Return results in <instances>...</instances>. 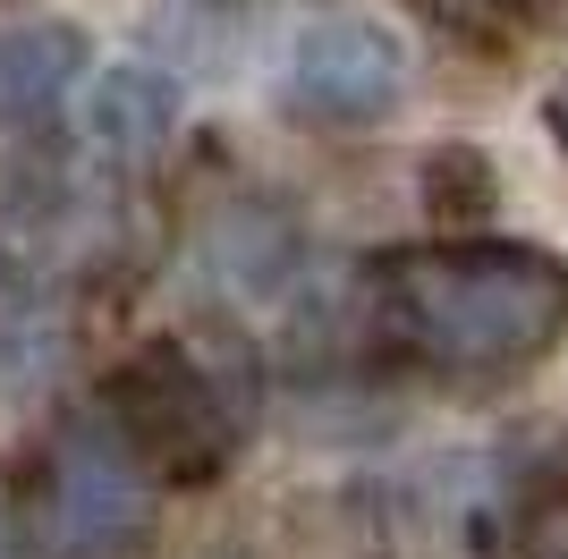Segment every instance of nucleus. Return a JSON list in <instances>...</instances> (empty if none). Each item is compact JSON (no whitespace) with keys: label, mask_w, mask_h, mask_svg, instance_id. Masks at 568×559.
Listing matches in <instances>:
<instances>
[{"label":"nucleus","mask_w":568,"mask_h":559,"mask_svg":"<svg viewBox=\"0 0 568 559\" xmlns=\"http://www.w3.org/2000/svg\"><path fill=\"white\" fill-rule=\"evenodd\" d=\"M374 339L442 382H509L568 339V263L518 237L390 246L365 272Z\"/></svg>","instance_id":"1"},{"label":"nucleus","mask_w":568,"mask_h":559,"mask_svg":"<svg viewBox=\"0 0 568 559\" xmlns=\"http://www.w3.org/2000/svg\"><path fill=\"white\" fill-rule=\"evenodd\" d=\"M102 424L136 449V466L153 484H221L246 449V416L221 390V373L187 348V339H144L102 373Z\"/></svg>","instance_id":"2"},{"label":"nucleus","mask_w":568,"mask_h":559,"mask_svg":"<svg viewBox=\"0 0 568 559\" xmlns=\"http://www.w3.org/2000/svg\"><path fill=\"white\" fill-rule=\"evenodd\" d=\"M153 535V475L102 416H60L34 449L26 542L51 559H136Z\"/></svg>","instance_id":"3"},{"label":"nucleus","mask_w":568,"mask_h":559,"mask_svg":"<svg viewBox=\"0 0 568 559\" xmlns=\"http://www.w3.org/2000/svg\"><path fill=\"white\" fill-rule=\"evenodd\" d=\"M281 93H288V111L314 119V128H374V119L399 111V93H407V51L374 18H323L297 34Z\"/></svg>","instance_id":"4"},{"label":"nucleus","mask_w":568,"mask_h":559,"mask_svg":"<svg viewBox=\"0 0 568 559\" xmlns=\"http://www.w3.org/2000/svg\"><path fill=\"white\" fill-rule=\"evenodd\" d=\"M85 77V34L60 18L0 26V128H43Z\"/></svg>","instance_id":"5"},{"label":"nucleus","mask_w":568,"mask_h":559,"mask_svg":"<svg viewBox=\"0 0 568 559\" xmlns=\"http://www.w3.org/2000/svg\"><path fill=\"white\" fill-rule=\"evenodd\" d=\"M179 136V85L162 69H111L94 85V144L119 170H153Z\"/></svg>","instance_id":"6"},{"label":"nucleus","mask_w":568,"mask_h":559,"mask_svg":"<svg viewBox=\"0 0 568 559\" xmlns=\"http://www.w3.org/2000/svg\"><path fill=\"white\" fill-rule=\"evenodd\" d=\"M204 263L230 280L237 297H263V288H281L288 263H297V230H288L272 204H230L221 221H204Z\"/></svg>","instance_id":"7"},{"label":"nucleus","mask_w":568,"mask_h":559,"mask_svg":"<svg viewBox=\"0 0 568 559\" xmlns=\"http://www.w3.org/2000/svg\"><path fill=\"white\" fill-rule=\"evenodd\" d=\"M425 195L442 221H467V212L493 204V170H484V153H467V144H450V153H433L425 162Z\"/></svg>","instance_id":"8"},{"label":"nucleus","mask_w":568,"mask_h":559,"mask_svg":"<svg viewBox=\"0 0 568 559\" xmlns=\"http://www.w3.org/2000/svg\"><path fill=\"white\" fill-rule=\"evenodd\" d=\"M416 9H425L442 34H458V43H509L535 0H416Z\"/></svg>","instance_id":"9"},{"label":"nucleus","mask_w":568,"mask_h":559,"mask_svg":"<svg viewBox=\"0 0 568 559\" xmlns=\"http://www.w3.org/2000/svg\"><path fill=\"white\" fill-rule=\"evenodd\" d=\"M544 119H551V136H560V153H568V77L551 85V102H544Z\"/></svg>","instance_id":"10"},{"label":"nucleus","mask_w":568,"mask_h":559,"mask_svg":"<svg viewBox=\"0 0 568 559\" xmlns=\"http://www.w3.org/2000/svg\"><path fill=\"white\" fill-rule=\"evenodd\" d=\"M195 559H255V551H195Z\"/></svg>","instance_id":"11"},{"label":"nucleus","mask_w":568,"mask_h":559,"mask_svg":"<svg viewBox=\"0 0 568 559\" xmlns=\"http://www.w3.org/2000/svg\"><path fill=\"white\" fill-rule=\"evenodd\" d=\"M0 288H9V246H0Z\"/></svg>","instance_id":"12"}]
</instances>
